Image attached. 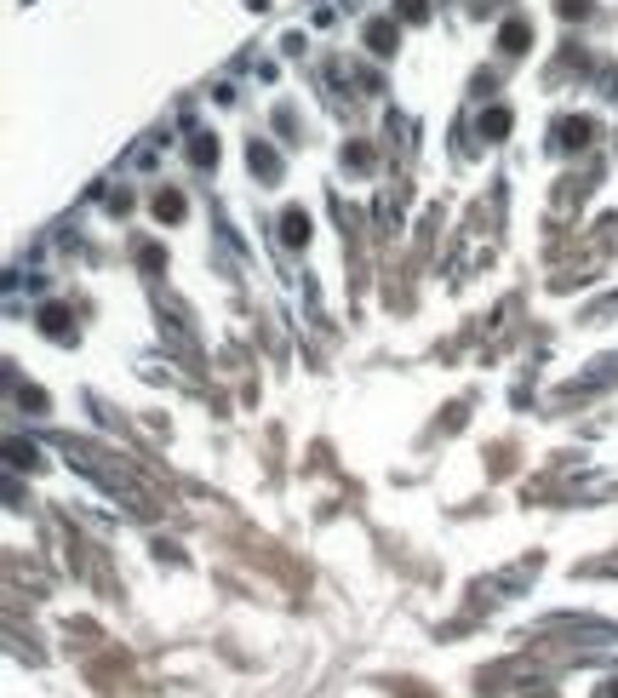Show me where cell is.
Segmentation results:
<instances>
[{"instance_id":"cell-1","label":"cell","mask_w":618,"mask_h":698,"mask_svg":"<svg viewBox=\"0 0 618 698\" xmlns=\"http://www.w3.org/2000/svg\"><path fill=\"white\" fill-rule=\"evenodd\" d=\"M286 241H292V246L309 241V217H303V212H286Z\"/></svg>"},{"instance_id":"cell-2","label":"cell","mask_w":618,"mask_h":698,"mask_svg":"<svg viewBox=\"0 0 618 698\" xmlns=\"http://www.w3.org/2000/svg\"><path fill=\"white\" fill-rule=\"evenodd\" d=\"M155 212H160V217H184V195H160Z\"/></svg>"},{"instance_id":"cell-3","label":"cell","mask_w":618,"mask_h":698,"mask_svg":"<svg viewBox=\"0 0 618 698\" xmlns=\"http://www.w3.org/2000/svg\"><path fill=\"white\" fill-rule=\"evenodd\" d=\"M521 46H526V29L510 23V29H504V52H521Z\"/></svg>"}]
</instances>
